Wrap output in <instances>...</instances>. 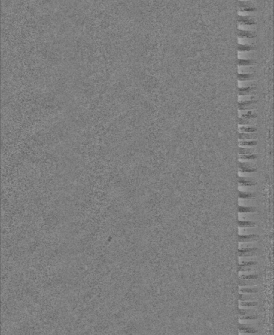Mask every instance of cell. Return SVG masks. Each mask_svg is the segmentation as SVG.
<instances>
[{
  "mask_svg": "<svg viewBox=\"0 0 274 335\" xmlns=\"http://www.w3.org/2000/svg\"><path fill=\"white\" fill-rule=\"evenodd\" d=\"M256 166V165L253 164V163H241L239 162V168H255L254 167Z\"/></svg>",
  "mask_w": 274,
  "mask_h": 335,
  "instance_id": "26",
  "label": "cell"
},
{
  "mask_svg": "<svg viewBox=\"0 0 274 335\" xmlns=\"http://www.w3.org/2000/svg\"><path fill=\"white\" fill-rule=\"evenodd\" d=\"M239 324H255V323H259L258 319H254V320H246V319H239Z\"/></svg>",
  "mask_w": 274,
  "mask_h": 335,
  "instance_id": "31",
  "label": "cell"
},
{
  "mask_svg": "<svg viewBox=\"0 0 274 335\" xmlns=\"http://www.w3.org/2000/svg\"><path fill=\"white\" fill-rule=\"evenodd\" d=\"M258 300V293L253 294H239V301H257Z\"/></svg>",
  "mask_w": 274,
  "mask_h": 335,
  "instance_id": "7",
  "label": "cell"
},
{
  "mask_svg": "<svg viewBox=\"0 0 274 335\" xmlns=\"http://www.w3.org/2000/svg\"><path fill=\"white\" fill-rule=\"evenodd\" d=\"M259 292H260V287L258 285L239 287V294H257Z\"/></svg>",
  "mask_w": 274,
  "mask_h": 335,
  "instance_id": "1",
  "label": "cell"
},
{
  "mask_svg": "<svg viewBox=\"0 0 274 335\" xmlns=\"http://www.w3.org/2000/svg\"><path fill=\"white\" fill-rule=\"evenodd\" d=\"M259 284V281L258 279H239V287H248V286H255Z\"/></svg>",
  "mask_w": 274,
  "mask_h": 335,
  "instance_id": "9",
  "label": "cell"
},
{
  "mask_svg": "<svg viewBox=\"0 0 274 335\" xmlns=\"http://www.w3.org/2000/svg\"><path fill=\"white\" fill-rule=\"evenodd\" d=\"M259 316L257 315H248V316H239V319H246V320H254L258 319Z\"/></svg>",
  "mask_w": 274,
  "mask_h": 335,
  "instance_id": "33",
  "label": "cell"
},
{
  "mask_svg": "<svg viewBox=\"0 0 274 335\" xmlns=\"http://www.w3.org/2000/svg\"><path fill=\"white\" fill-rule=\"evenodd\" d=\"M238 124L239 125H249L251 124V122L249 120L239 117L238 119Z\"/></svg>",
  "mask_w": 274,
  "mask_h": 335,
  "instance_id": "34",
  "label": "cell"
},
{
  "mask_svg": "<svg viewBox=\"0 0 274 335\" xmlns=\"http://www.w3.org/2000/svg\"><path fill=\"white\" fill-rule=\"evenodd\" d=\"M241 12H255L257 11V8L256 7H246V8L239 9Z\"/></svg>",
  "mask_w": 274,
  "mask_h": 335,
  "instance_id": "32",
  "label": "cell"
},
{
  "mask_svg": "<svg viewBox=\"0 0 274 335\" xmlns=\"http://www.w3.org/2000/svg\"><path fill=\"white\" fill-rule=\"evenodd\" d=\"M257 158H258V155L256 154H243V155H240L239 157V159H244V160H254V159H257Z\"/></svg>",
  "mask_w": 274,
  "mask_h": 335,
  "instance_id": "24",
  "label": "cell"
},
{
  "mask_svg": "<svg viewBox=\"0 0 274 335\" xmlns=\"http://www.w3.org/2000/svg\"><path fill=\"white\" fill-rule=\"evenodd\" d=\"M259 236L257 234H249V235H239V242H254L258 240Z\"/></svg>",
  "mask_w": 274,
  "mask_h": 335,
  "instance_id": "5",
  "label": "cell"
},
{
  "mask_svg": "<svg viewBox=\"0 0 274 335\" xmlns=\"http://www.w3.org/2000/svg\"><path fill=\"white\" fill-rule=\"evenodd\" d=\"M254 75L253 73H238V78L239 81H249L254 79Z\"/></svg>",
  "mask_w": 274,
  "mask_h": 335,
  "instance_id": "16",
  "label": "cell"
},
{
  "mask_svg": "<svg viewBox=\"0 0 274 335\" xmlns=\"http://www.w3.org/2000/svg\"><path fill=\"white\" fill-rule=\"evenodd\" d=\"M238 212L239 213H254L258 212V209L254 206H249V207H246V206H239L238 207Z\"/></svg>",
  "mask_w": 274,
  "mask_h": 335,
  "instance_id": "11",
  "label": "cell"
},
{
  "mask_svg": "<svg viewBox=\"0 0 274 335\" xmlns=\"http://www.w3.org/2000/svg\"><path fill=\"white\" fill-rule=\"evenodd\" d=\"M239 171L241 172H244V173H253V172H256L257 170L256 168H240L239 169Z\"/></svg>",
  "mask_w": 274,
  "mask_h": 335,
  "instance_id": "35",
  "label": "cell"
},
{
  "mask_svg": "<svg viewBox=\"0 0 274 335\" xmlns=\"http://www.w3.org/2000/svg\"><path fill=\"white\" fill-rule=\"evenodd\" d=\"M239 335H259L258 333H239Z\"/></svg>",
  "mask_w": 274,
  "mask_h": 335,
  "instance_id": "36",
  "label": "cell"
},
{
  "mask_svg": "<svg viewBox=\"0 0 274 335\" xmlns=\"http://www.w3.org/2000/svg\"><path fill=\"white\" fill-rule=\"evenodd\" d=\"M254 149L251 148H243V147H239L238 153L240 155H243V154H253L254 152Z\"/></svg>",
  "mask_w": 274,
  "mask_h": 335,
  "instance_id": "20",
  "label": "cell"
},
{
  "mask_svg": "<svg viewBox=\"0 0 274 335\" xmlns=\"http://www.w3.org/2000/svg\"><path fill=\"white\" fill-rule=\"evenodd\" d=\"M239 333H258V329H253V328H249V327H243L242 325H239Z\"/></svg>",
  "mask_w": 274,
  "mask_h": 335,
  "instance_id": "19",
  "label": "cell"
},
{
  "mask_svg": "<svg viewBox=\"0 0 274 335\" xmlns=\"http://www.w3.org/2000/svg\"><path fill=\"white\" fill-rule=\"evenodd\" d=\"M256 87H242L238 88V94L239 96H246V95H254L256 94L255 92Z\"/></svg>",
  "mask_w": 274,
  "mask_h": 335,
  "instance_id": "6",
  "label": "cell"
},
{
  "mask_svg": "<svg viewBox=\"0 0 274 335\" xmlns=\"http://www.w3.org/2000/svg\"><path fill=\"white\" fill-rule=\"evenodd\" d=\"M259 276L258 274H250V275H240L241 279H258Z\"/></svg>",
  "mask_w": 274,
  "mask_h": 335,
  "instance_id": "27",
  "label": "cell"
},
{
  "mask_svg": "<svg viewBox=\"0 0 274 335\" xmlns=\"http://www.w3.org/2000/svg\"><path fill=\"white\" fill-rule=\"evenodd\" d=\"M257 64V61L255 60H245V59H238V64L239 66H249Z\"/></svg>",
  "mask_w": 274,
  "mask_h": 335,
  "instance_id": "13",
  "label": "cell"
},
{
  "mask_svg": "<svg viewBox=\"0 0 274 335\" xmlns=\"http://www.w3.org/2000/svg\"><path fill=\"white\" fill-rule=\"evenodd\" d=\"M238 182L239 185L242 186H254L257 184V182H255L254 180L251 178L240 176L238 178Z\"/></svg>",
  "mask_w": 274,
  "mask_h": 335,
  "instance_id": "8",
  "label": "cell"
},
{
  "mask_svg": "<svg viewBox=\"0 0 274 335\" xmlns=\"http://www.w3.org/2000/svg\"><path fill=\"white\" fill-rule=\"evenodd\" d=\"M258 263L255 261H244L242 263L239 264V266H244V267H253L255 265H257Z\"/></svg>",
  "mask_w": 274,
  "mask_h": 335,
  "instance_id": "29",
  "label": "cell"
},
{
  "mask_svg": "<svg viewBox=\"0 0 274 335\" xmlns=\"http://www.w3.org/2000/svg\"><path fill=\"white\" fill-rule=\"evenodd\" d=\"M238 35L239 38H254L257 36L256 34L254 32L252 31H247V30H242V29H238Z\"/></svg>",
  "mask_w": 274,
  "mask_h": 335,
  "instance_id": "10",
  "label": "cell"
},
{
  "mask_svg": "<svg viewBox=\"0 0 274 335\" xmlns=\"http://www.w3.org/2000/svg\"><path fill=\"white\" fill-rule=\"evenodd\" d=\"M239 198H242V199H249V198H254L255 195L254 193H249V192H243V191H239Z\"/></svg>",
  "mask_w": 274,
  "mask_h": 335,
  "instance_id": "18",
  "label": "cell"
},
{
  "mask_svg": "<svg viewBox=\"0 0 274 335\" xmlns=\"http://www.w3.org/2000/svg\"><path fill=\"white\" fill-rule=\"evenodd\" d=\"M238 6L239 9L246 8V7H254L253 3L252 2L249 1H239L238 2Z\"/></svg>",
  "mask_w": 274,
  "mask_h": 335,
  "instance_id": "23",
  "label": "cell"
},
{
  "mask_svg": "<svg viewBox=\"0 0 274 335\" xmlns=\"http://www.w3.org/2000/svg\"><path fill=\"white\" fill-rule=\"evenodd\" d=\"M256 105H238V109L240 111L242 110H253L257 109Z\"/></svg>",
  "mask_w": 274,
  "mask_h": 335,
  "instance_id": "30",
  "label": "cell"
},
{
  "mask_svg": "<svg viewBox=\"0 0 274 335\" xmlns=\"http://www.w3.org/2000/svg\"><path fill=\"white\" fill-rule=\"evenodd\" d=\"M240 131L243 133H254L257 131V128L255 127H246L242 126L239 128Z\"/></svg>",
  "mask_w": 274,
  "mask_h": 335,
  "instance_id": "22",
  "label": "cell"
},
{
  "mask_svg": "<svg viewBox=\"0 0 274 335\" xmlns=\"http://www.w3.org/2000/svg\"><path fill=\"white\" fill-rule=\"evenodd\" d=\"M238 22L240 25H255L257 24L256 20L249 15L242 16L238 15Z\"/></svg>",
  "mask_w": 274,
  "mask_h": 335,
  "instance_id": "3",
  "label": "cell"
},
{
  "mask_svg": "<svg viewBox=\"0 0 274 335\" xmlns=\"http://www.w3.org/2000/svg\"><path fill=\"white\" fill-rule=\"evenodd\" d=\"M257 138V134L255 133H243L239 132V140H243V139H256Z\"/></svg>",
  "mask_w": 274,
  "mask_h": 335,
  "instance_id": "12",
  "label": "cell"
},
{
  "mask_svg": "<svg viewBox=\"0 0 274 335\" xmlns=\"http://www.w3.org/2000/svg\"><path fill=\"white\" fill-rule=\"evenodd\" d=\"M241 146H255L258 144L257 141H240L239 142Z\"/></svg>",
  "mask_w": 274,
  "mask_h": 335,
  "instance_id": "25",
  "label": "cell"
},
{
  "mask_svg": "<svg viewBox=\"0 0 274 335\" xmlns=\"http://www.w3.org/2000/svg\"><path fill=\"white\" fill-rule=\"evenodd\" d=\"M258 248H242L238 250V255L239 257H251L256 255L257 254Z\"/></svg>",
  "mask_w": 274,
  "mask_h": 335,
  "instance_id": "4",
  "label": "cell"
},
{
  "mask_svg": "<svg viewBox=\"0 0 274 335\" xmlns=\"http://www.w3.org/2000/svg\"><path fill=\"white\" fill-rule=\"evenodd\" d=\"M258 303L257 301H239V309L243 310H257Z\"/></svg>",
  "mask_w": 274,
  "mask_h": 335,
  "instance_id": "2",
  "label": "cell"
},
{
  "mask_svg": "<svg viewBox=\"0 0 274 335\" xmlns=\"http://www.w3.org/2000/svg\"><path fill=\"white\" fill-rule=\"evenodd\" d=\"M238 50L240 52H243V51H253L257 50V47L254 45H241L238 44Z\"/></svg>",
  "mask_w": 274,
  "mask_h": 335,
  "instance_id": "14",
  "label": "cell"
},
{
  "mask_svg": "<svg viewBox=\"0 0 274 335\" xmlns=\"http://www.w3.org/2000/svg\"><path fill=\"white\" fill-rule=\"evenodd\" d=\"M238 226L240 228H252L256 227L257 223L253 221H239Z\"/></svg>",
  "mask_w": 274,
  "mask_h": 335,
  "instance_id": "15",
  "label": "cell"
},
{
  "mask_svg": "<svg viewBox=\"0 0 274 335\" xmlns=\"http://www.w3.org/2000/svg\"><path fill=\"white\" fill-rule=\"evenodd\" d=\"M239 316H248L257 315V310H243L239 309Z\"/></svg>",
  "mask_w": 274,
  "mask_h": 335,
  "instance_id": "17",
  "label": "cell"
},
{
  "mask_svg": "<svg viewBox=\"0 0 274 335\" xmlns=\"http://www.w3.org/2000/svg\"><path fill=\"white\" fill-rule=\"evenodd\" d=\"M258 102L257 100H245L242 102H238V105H255Z\"/></svg>",
  "mask_w": 274,
  "mask_h": 335,
  "instance_id": "28",
  "label": "cell"
},
{
  "mask_svg": "<svg viewBox=\"0 0 274 335\" xmlns=\"http://www.w3.org/2000/svg\"><path fill=\"white\" fill-rule=\"evenodd\" d=\"M258 117V115L257 113H255L253 111H248L246 113H243L242 115V118H243V119H255V118H257Z\"/></svg>",
  "mask_w": 274,
  "mask_h": 335,
  "instance_id": "21",
  "label": "cell"
}]
</instances>
